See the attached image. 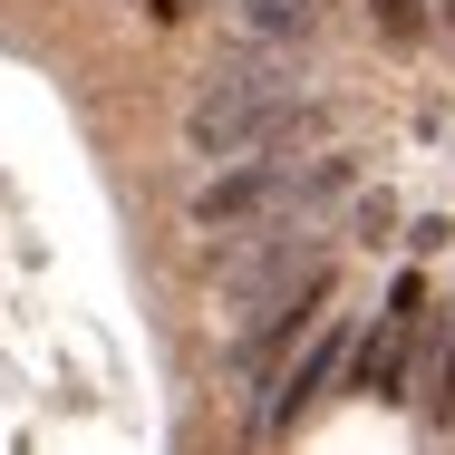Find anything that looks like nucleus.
I'll return each mask as SVG.
<instances>
[{
    "label": "nucleus",
    "mask_w": 455,
    "mask_h": 455,
    "mask_svg": "<svg viewBox=\"0 0 455 455\" xmlns=\"http://www.w3.org/2000/svg\"><path fill=\"white\" fill-rule=\"evenodd\" d=\"M300 97V49H262V39H233L213 59V78L184 107V146L194 156H272L281 107Z\"/></svg>",
    "instance_id": "obj_1"
},
{
    "label": "nucleus",
    "mask_w": 455,
    "mask_h": 455,
    "mask_svg": "<svg viewBox=\"0 0 455 455\" xmlns=\"http://www.w3.org/2000/svg\"><path fill=\"white\" fill-rule=\"evenodd\" d=\"M427 281L397 272L387 281V310L359 330V349H349V397H407V378H417V339H427Z\"/></svg>",
    "instance_id": "obj_2"
},
{
    "label": "nucleus",
    "mask_w": 455,
    "mask_h": 455,
    "mask_svg": "<svg viewBox=\"0 0 455 455\" xmlns=\"http://www.w3.org/2000/svg\"><path fill=\"white\" fill-rule=\"evenodd\" d=\"M349 349H359V339H349V320H320V339H310L300 359L281 368L272 407H262L252 427H262V436H291V427H300V417H310V407L330 397V378H349Z\"/></svg>",
    "instance_id": "obj_3"
},
{
    "label": "nucleus",
    "mask_w": 455,
    "mask_h": 455,
    "mask_svg": "<svg viewBox=\"0 0 455 455\" xmlns=\"http://www.w3.org/2000/svg\"><path fill=\"white\" fill-rule=\"evenodd\" d=\"M407 397H417V427H427V436H446V427H455V310H436V320H427Z\"/></svg>",
    "instance_id": "obj_4"
},
{
    "label": "nucleus",
    "mask_w": 455,
    "mask_h": 455,
    "mask_svg": "<svg viewBox=\"0 0 455 455\" xmlns=\"http://www.w3.org/2000/svg\"><path fill=\"white\" fill-rule=\"evenodd\" d=\"M233 20L262 49H310L320 39V0H233Z\"/></svg>",
    "instance_id": "obj_5"
},
{
    "label": "nucleus",
    "mask_w": 455,
    "mask_h": 455,
    "mask_svg": "<svg viewBox=\"0 0 455 455\" xmlns=\"http://www.w3.org/2000/svg\"><path fill=\"white\" fill-rule=\"evenodd\" d=\"M368 10H378V29H387L397 49H417V39H427V0H368Z\"/></svg>",
    "instance_id": "obj_6"
},
{
    "label": "nucleus",
    "mask_w": 455,
    "mask_h": 455,
    "mask_svg": "<svg viewBox=\"0 0 455 455\" xmlns=\"http://www.w3.org/2000/svg\"><path fill=\"white\" fill-rule=\"evenodd\" d=\"M387 223H397V204H387V194H359V204H349V233H359V243H378Z\"/></svg>",
    "instance_id": "obj_7"
},
{
    "label": "nucleus",
    "mask_w": 455,
    "mask_h": 455,
    "mask_svg": "<svg viewBox=\"0 0 455 455\" xmlns=\"http://www.w3.org/2000/svg\"><path fill=\"white\" fill-rule=\"evenodd\" d=\"M194 10H204V0H146V20H156V29H175V20H194Z\"/></svg>",
    "instance_id": "obj_8"
},
{
    "label": "nucleus",
    "mask_w": 455,
    "mask_h": 455,
    "mask_svg": "<svg viewBox=\"0 0 455 455\" xmlns=\"http://www.w3.org/2000/svg\"><path fill=\"white\" fill-rule=\"evenodd\" d=\"M446 20H455V0H446Z\"/></svg>",
    "instance_id": "obj_9"
}]
</instances>
